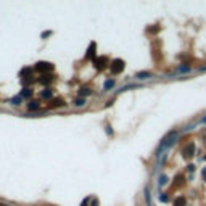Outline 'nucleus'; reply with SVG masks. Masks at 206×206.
Wrapping results in <instances>:
<instances>
[{
  "instance_id": "2",
  "label": "nucleus",
  "mask_w": 206,
  "mask_h": 206,
  "mask_svg": "<svg viewBox=\"0 0 206 206\" xmlns=\"http://www.w3.org/2000/svg\"><path fill=\"white\" fill-rule=\"evenodd\" d=\"M122 69H124V61L122 60H114L113 63H111V71H113L114 74L121 73Z\"/></svg>"
},
{
  "instance_id": "4",
  "label": "nucleus",
  "mask_w": 206,
  "mask_h": 206,
  "mask_svg": "<svg viewBox=\"0 0 206 206\" xmlns=\"http://www.w3.org/2000/svg\"><path fill=\"white\" fill-rule=\"evenodd\" d=\"M195 150H197V147H195V143L193 142H190L188 145L184 148V156L185 158H190V156H193L195 155Z\"/></svg>"
},
{
  "instance_id": "3",
  "label": "nucleus",
  "mask_w": 206,
  "mask_h": 206,
  "mask_svg": "<svg viewBox=\"0 0 206 206\" xmlns=\"http://www.w3.org/2000/svg\"><path fill=\"white\" fill-rule=\"evenodd\" d=\"M36 69L37 71H41V73H45V71L53 69V65L52 63H47V61H41V63H37L36 65Z\"/></svg>"
},
{
  "instance_id": "17",
  "label": "nucleus",
  "mask_w": 206,
  "mask_h": 206,
  "mask_svg": "<svg viewBox=\"0 0 206 206\" xmlns=\"http://www.w3.org/2000/svg\"><path fill=\"white\" fill-rule=\"evenodd\" d=\"M89 92H90L89 89H82V92H81V93H82V95H87V93H89Z\"/></svg>"
},
{
  "instance_id": "19",
  "label": "nucleus",
  "mask_w": 206,
  "mask_h": 206,
  "mask_svg": "<svg viewBox=\"0 0 206 206\" xmlns=\"http://www.w3.org/2000/svg\"><path fill=\"white\" fill-rule=\"evenodd\" d=\"M203 177L206 179V169H203Z\"/></svg>"
},
{
  "instance_id": "10",
  "label": "nucleus",
  "mask_w": 206,
  "mask_h": 206,
  "mask_svg": "<svg viewBox=\"0 0 206 206\" xmlns=\"http://www.w3.org/2000/svg\"><path fill=\"white\" fill-rule=\"evenodd\" d=\"M31 95H32V90L31 89H24L21 92V97H31Z\"/></svg>"
},
{
  "instance_id": "18",
  "label": "nucleus",
  "mask_w": 206,
  "mask_h": 206,
  "mask_svg": "<svg viewBox=\"0 0 206 206\" xmlns=\"http://www.w3.org/2000/svg\"><path fill=\"white\" fill-rule=\"evenodd\" d=\"M50 34H52V32H50V31H47V32L42 34V37H47V36H50Z\"/></svg>"
},
{
  "instance_id": "14",
  "label": "nucleus",
  "mask_w": 206,
  "mask_h": 206,
  "mask_svg": "<svg viewBox=\"0 0 206 206\" xmlns=\"http://www.w3.org/2000/svg\"><path fill=\"white\" fill-rule=\"evenodd\" d=\"M179 71H180V73H188V71H190V68H188V66H182V68L179 69Z\"/></svg>"
},
{
  "instance_id": "13",
  "label": "nucleus",
  "mask_w": 206,
  "mask_h": 206,
  "mask_svg": "<svg viewBox=\"0 0 206 206\" xmlns=\"http://www.w3.org/2000/svg\"><path fill=\"white\" fill-rule=\"evenodd\" d=\"M93 50H95V44H92V49H89V53H87V57H93L95 53H93Z\"/></svg>"
},
{
  "instance_id": "7",
  "label": "nucleus",
  "mask_w": 206,
  "mask_h": 206,
  "mask_svg": "<svg viewBox=\"0 0 206 206\" xmlns=\"http://www.w3.org/2000/svg\"><path fill=\"white\" fill-rule=\"evenodd\" d=\"M41 97H42V98H50V97H52V90H50V89H45V92L41 93Z\"/></svg>"
},
{
  "instance_id": "12",
  "label": "nucleus",
  "mask_w": 206,
  "mask_h": 206,
  "mask_svg": "<svg viewBox=\"0 0 206 206\" xmlns=\"http://www.w3.org/2000/svg\"><path fill=\"white\" fill-rule=\"evenodd\" d=\"M74 105H76V106H84V105H85V101L82 100V98H79V100L74 101Z\"/></svg>"
},
{
  "instance_id": "9",
  "label": "nucleus",
  "mask_w": 206,
  "mask_h": 206,
  "mask_svg": "<svg viewBox=\"0 0 206 206\" xmlns=\"http://www.w3.org/2000/svg\"><path fill=\"white\" fill-rule=\"evenodd\" d=\"M50 81H52V77H50V76H44V77H41V79H39V82H41V84H49Z\"/></svg>"
},
{
  "instance_id": "15",
  "label": "nucleus",
  "mask_w": 206,
  "mask_h": 206,
  "mask_svg": "<svg viewBox=\"0 0 206 206\" xmlns=\"http://www.w3.org/2000/svg\"><path fill=\"white\" fill-rule=\"evenodd\" d=\"M166 182H168V179H166L164 176H163V177H159V185H164Z\"/></svg>"
},
{
  "instance_id": "11",
  "label": "nucleus",
  "mask_w": 206,
  "mask_h": 206,
  "mask_svg": "<svg viewBox=\"0 0 206 206\" xmlns=\"http://www.w3.org/2000/svg\"><path fill=\"white\" fill-rule=\"evenodd\" d=\"M147 77H151L150 73H138L137 74V79H147Z\"/></svg>"
},
{
  "instance_id": "6",
  "label": "nucleus",
  "mask_w": 206,
  "mask_h": 206,
  "mask_svg": "<svg viewBox=\"0 0 206 206\" xmlns=\"http://www.w3.org/2000/svg\"><path fill=\"white\" fill-rule=\"evenodd\" d=\"M174 206H185V198H184V197L176 198V201H174Z\"/></svg>"
},
{
  "instance_id": "5",
  "label": "nucleus",
  "mask_w": 206,
  "mask_h": 206,
  "mask_svg": "<svg viewBox=\"0 0 206 206\" xmlns=\"http://www.w3.org/2000/svg\"><path fill=\"white\" fill-rule=\"evenodd\" d=\"M105 63H106V60L105 58H98V60H95V65H97V68L98 69H101V68H105Z\"/></svg>"
},
{
  "instance_id": "1",
  "label": "nucleus",
  "mask_w": 206,
  "mask_h": 206,
  "mask_svg": "<svg viewBox=\"0 0 206 206\" xmlns=\"http://www.w3.org/2000/svg\"><path fill=\"white\" fill-rule=\"evenodd\" d=\"M176 138H177V130H171V132L168 134L164 138H163L161 147H159V148L163 150V148H166V147H171V145H172V142L176 140Z\"/></svg>"
},
{
  "instance_id": "16",
  "label": "nucleus",
  "mask_w": 206,
  "mask_h": 206,
  "mask_svg": "<svg viewBox=\"0 0 206 206\" xmlns=\"http://www.w3.org/2000/svg\"><path fill=\"white\" fill-rule=\"evenodd\" d=\"M159 200H161V201H168V197H166V195H159Z\"/></svg>"
},
{
  "instance_id": "8",
  "label": "nucleus",
  "mask_w": 206,
  "mask_h": 206,
  "mask_svg": "<svg viewBox=\"0 0 206 206\" xmlns=\"http://www.w3.org/2000/svg\"><path fill=\"white\" fill-rule=\"evenodd\" d=\"M37 108H39V103H37V101H31L28 105V109H31V111H34V109H37Z\"/></svg>"
}]
</instances>
